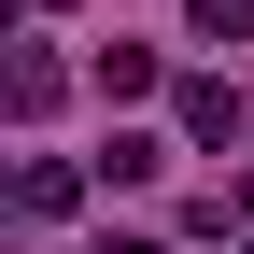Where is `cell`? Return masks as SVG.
I'll return each instance as SVG.
<instances>
[{
	"label": "cell",
	"mask_w": 254,
	"mask_h": 254,
	"mask_svg": "<svg viewBox=\"0 0 254 254\" xmlns=\"http://www.w3.org/2000/svg\"><path fill=\"white\" fill-rule=\"evenodd\" d=\"M184 141H198V155H226V141H240V85H226V71L184 85Z\"/></svg>",
	"instance_id": "6da1fadb"
},
{
	"label": "cell",
	"mask_w": 254,
	"mask_h": 254,
	"mask_svg": "<svg viewBox=\"0 0 254 254\" xmlns=\"http://www.w3.org/2000/svg\"><path fill=\"white\" fill-rule=\"evenodd\" d=\"M71 198H85V170H71V155H28V170H14V212H28V226H57Z\"/></svg>",
	"instance_id": "7a4b0ae2"
},
{
	"label": "cell",
	"mask_w": 254,
	"mask_h": 254,
	"mask_svg": "<svg viewBox=\"0 0 254 254\" xmlns=\"http://www.w3.org/2000/svg\"><path fill=\"white\" fill-rule=\"evenodd\" d=\"M57 99H71V71H57V57H43V43H14V127H43Z\"/></svg>",
	"instance_id": "3957f363"
},
{
	"label": "cell",
	"mask_w": 254,
	"mask_h": 254,
	"mask_svg": "<svg viewBox=\"0 0 254 254\" xmlns=\"http://www.w3.org/2000/svg\"><path fill=\"white\" fill-rule=\"evenodd\" d=\"M155 170H170V141H155V127H113V141H99V184H155Z\"/></svg>",
	"instance_id": "277c9868"
},
{
	"label": "cell",
	"mask_w": 254,
	"mask_h": 254,
	"mask_svg": "<svg viewBox=\"0 0 254 254\" xmlns=\"http://www.w3.org/2000/svg\"><path fill=\"white\" fill-rule=\"evenodd\" d=\"M99 99H155V57L141 43H99Z\"/></svg>",
	"instance_id": "5b68a950"
},
{
	"label": "cell",
	"mask_w": 254,
	"mask_h": 254,
	"mask_svg": "<svg viewBox=\"0 0 254 254\" xmlns=\"http://www.w3.org/2000/svg\"><path fill=\"white\" fill-rule=\"evenodd\" d=\"M184 28L198 43H254V0H184Z\"/></svg>",
	"instance_id": "8992f818"
}]
</instances>
